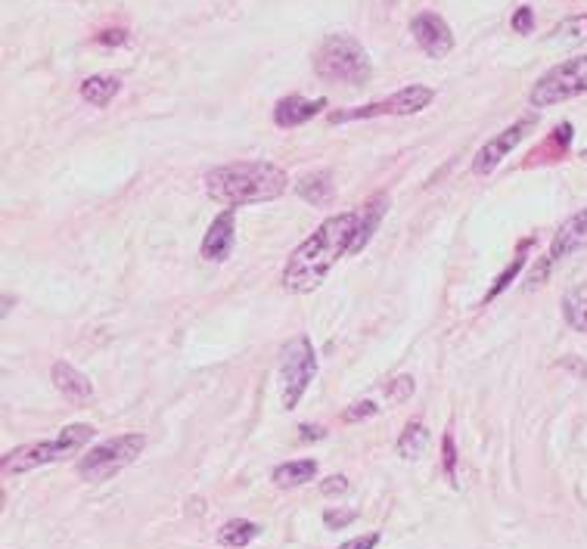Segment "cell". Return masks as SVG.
Masks as SVG:
<instances>
[{
  "instance_id": "cell-9",
  "label": "cell",
  "mask_w": 587,
  "mask_h": 549,
  "mask_svg": "<svg viewBox=\"0 0 587 549\" xmlns=\"http://www.w3.org/2000/svg\"><path fill=\"white\" fill-rule=\"evenodd\" d=\"M582 248H587V208H584V212H578L575 218H569L563 227H559V233L553 237L550 252H547L544 258L534 264L532 277H528V286H541L547 279V273H550L553 267L559 264V261L572 258V254L582 252Z\"/></svg>"
},
{
  "instance_id": "cell-8",
  "label": "cell",
  "mask_w": 587,
  "mask_h": 549,
  "mask_svg": "<svg viewBox=\"0 0 587 549\" xmlns=\"http://www.w3.org/2000/svg\"><path fill=\"white\" fill-rule=\"evenodd\" d=\"M435 100V90L426 84H410V87L398 90V94L386 96L380 103H367L361 109H345V112L330 115L332 124L342 121H364V119H382V115H416Z\"/></svg>"
},
{
  "instance_id": "cell-24",
  "label": "cell",
  "mask_w": 587,
  "mask_h": 549,
  "mask_svg": "<svg viewBox=\"0 0 587 549\" xmlns=\"http://www.w3.org/2000/svg\"><path fill=\"white\" fill-rule=\"evenodd\" d=\"M376 410H380V403L376 401H361V403H355V407L345 410L342 420L345 422H364V420H370V416H376Z\"/></svg>"
},
{
  "instance_id": "cell-4",
  "label": "cell",
  "mask_w": 587,
  "mask_h": 549,
  "mask_svg": "<svg viewBox=\"0 0 587 549\" xmlns=\"http://www.w3.org/2000/svg\"><path fill=\"white\" fill-rule=\"evenodd\" d=\"M90 437H94V426H88V422H71V426H65L54 441H38V444H25V447L10 450V453L4 456V462H0V472H4L6 478H13V475H22V472H31V469L47 466V462L65 460V456L88 447Z\"/></svg>"
},
{
  "instance_id": "cell-13",
  "label": "cell",
  "mask_w": 587,
  "mask_h": 549,
  "mask_svg": "<svg viewBox=\"0 0 587 549\" xmlns=\"http://www.w3.org/2000/svg\"><path fill=\"white\" fill-rule=\"evenodd\" d=\"M326 109V100H308V96H283V100L273 106V124L277 128H298V124L311 121L314 115H321Z\"/></svg>"
},
{
  "instance_id": "cell-2",
  "label": "cell",
  "mask_w": 587,
  "mask_h": 549,
  "mask_svg": "<svg viewBox=\"0 0 587 549\" xmlns=\"http://www.w3.org/2000/svg\"><path fill=\"white\" fill-rule=\"evenodd\" d=\"M289 178L273 162H233L205 174V193L227 208L258 205L286 193Z\"/></svg>"
},
{
  "instance_id": "cell-11",
  "label": "cell",
  "mask_w": 587,
  "mask_h": 549,
  "mask_svg": "<svg viewBox=\"0 0 587 549\" xmlns=\"http://www.w3.org/2000/svg\"><path fill=\"white\" fill-rule=\"evenodd\" d=\"M528 128H532V119H519L513 128H507V130H500L498 137H491V140L485 143V146L475 153V159H473V171L479 174V178H485V174H491L494 168L500 165V162L507 159V155L513 153V149L519 146L522 140H525V134H528Z\"/></svg>"
},
{
  "instance_id": "cell-15",
  "label": "cell",
  "mask_w": 587,
  "mask_h": 549,
  "mask_svg": "<svg viewBox=\"0 0 587 549\" xmlns=\"http://www.w3.org/2000/svg\"><path fill=\"white\" fill-rule=\"evenodd\" d=\"M386 212H389V195H373V199L364 205V212L357 214V237H355V243H351V254H357L361 252L364 245L370 243V237L376 233V227H380V220L386 218Z\"/></svg>"
},
{
  "instance_id": "cell-27",
  "label": "cell",
  "mask_w": 587,
  "mask_h": 549,
  "mask_svg": "<svg viewBox=\"0 0 587 549\" xmlns=\"http://www.w3.org/2000/svg\"><path fill=\"white\" fill-rule=\"evenodd\" d=\"M410 395H414V378H410V376H401V378H395V382H391V388H389L391 401H407Z\"/></svg>"
},
{
  "instance_id": "cell-6",
  "label": "cell",
  "mask_w": 587,
  "mask_h": 549,
  "mask_svg": "<svg viewBox=\"0 0 587 549\" xmlns=\"http://www.w3.org/2000/svg\"><path fill=\"white\" fill-rule=\"evenodd\" d=\"M587 94V54L584 56H572V60L553 65L550 71L534 81L532 94V106L544 109V106H557V103L575 100V96Z\"/></svg>"
},
{
  "instance_id": "cell-28",
  "label": "cell",
  "mask_w": 587,
  "mask_h": 549,
  "mask_svg": "<svg viewBox=\"0 0 587 549\" xmlns=\"http://www.w3.org/2000/svg\"><path fill=\"white\" fill-rule=\"evenodd\" d=\"M128 41V31L125 29H106L96 35V44H106V47H119V44Z\"/></svg>"
},
{
  "instance_id": "cell-10",
  "label": "cell",
  "mask_w": 587,
  "mask_h": 549,
  "mask_svg": "<svg viewBox=\"0 0 587 549\" xmlns=\"http://www.w3.org/2000/svg\"><path fill=\"white\" fill-rule=\"evenodd\" d=\"M410 35L420 44V50H426L432 60H441L454 50V31L439 12H416L410 19Z\"/></svg>"
},
{
  "instance_id": "cell-16",
  "label": "cell",
  "mask_w": 587,
  "mask_h": 549,
  "mask_svg": "<svg viewBox=\"0 0 587 549\" xmlns=\"http://www.w3.org/2000/svg\"><path fill=\"white\" fill-rule=\"evenodd\" d=\"M122 81L115 75H90L84 78L81 84V96L90 103V106H109V103L119 96Z\"/></svg>"
},
{
  "instance_id": "cell-25",
  "label": "cell",
  "mask_w": 587,
  "mask_h": 549,
  "mask_svg": "<svg viewBox=\"0 0 587 549\" xmlns=\"http://www.w3.org/2000/svg\"><path fill=\"white\" fill-rule=\"evenodd\" d=\"M355 519H357L355 509H332V512H326V515H323L326 528H332V531H339V528L351 525V521H355Z\"/></svg>"
},
{
  "instance_id": "cell-21",
  "label": "cell",
  "mask_w": 587,
  "mask_h": 549,
  "mask_svg": "<svg viewBox=\"0 0 587 549\" xmlns=\"http://www.w3.org/2000/svg\"><path fill=\"white\" fill-rule=\"evenodd\" d=\"M563 317L572 329L587 332V286L582 289H572L569 295L563 298Z\"/></svg>"
},
{
  "instance_id": "cell-18",
  "label": "cell",
  "mask_w": 587,
  "mask_h": 549,
  "mask_svg": "<svg viewBox=\"0 0 587 549\" xmlns=\"http://www.w3.org/2000/svg\"><path fill=\"white\" fill-rule=\"evenodd\" d=\"M298 195H302L305 202H311V205H326V202L332 199L330 174L314 171V174H308V178H302L298 180Z\"/></svg>"
},
{
  "instance_id": "cell-1",
  "label": "cell",
  "mask_w": 587,
  "mask_h": 549,
  "mask_svg": "<svg viewBox=\"0 0 587 549\" xmlns=\"http://www.w3.org/2000/svg\"><path fill=\"white\" fill-rule=\"evenodd\" d=\"M357 214H332L326 218L296 252L289 254L283 267V286L296 295L314 292L326 279V273L336 267L342 254H351V243L357 237Z\"/></svg>"
},
{
  "instance_id": "cell-14",
  "label": "cell",
  "mask_w": 587,
  "mask_h": 549,
  "mask_svg": "<svg viewBox=\"0 0 587 549\" xmlns=\"http://www.w3.org/2000/svg\"><path fill=\"white\" fill-rule=\"evenodd\" d=\"M50 378H54V385L60 388V395L69 397V401H90V395H94L88 376H84V372H78L75 366H69L65 361L54 363V370H50Z\"/></svg>"
},
{
  "instance_id": "cell-12",
  "label": "cell",
  "mask_w": 587,
  "mask_h": 549,
  "mask_svg": "<svg viewBox=\"0 0 587 549\" xmlns=\"http://www.w3.org/2000/svg\"><path fill=\"white\" fill-rule=\"evenodd\" d=\"M233 227H237V220H233V208H227V212H221L218 218L212 220V227H208L205 239H202V258L205 261H227V254L233 252Z\"/></svg>"
},
{
  "instance_id": "cell-23",
  "label": "cell",
  "mask_w": 587,
  "mask_h": 549,
  "mask_svg": "<svg viewBox=\"0 0 587 549\" xmlns=\"http://www.w3.org/2000/svg\"><path fill=\"white\" fill-rule=\"evenodd\" d=\"M441 469H445L448 478L457 475V444L451 431H445V437H441Z\"/></svg>"
},
{
  "instance_id": "cell-7",
  "label": "cell",
  "mask_w": 587,
  "mask_h": 549,
  "mask_svg": "<svg viewBox=\"0 0 587 549\" xmlns=\"http://www.w3.org/2000/svg\"><path fill=\"white\" fill-rule=\"evenodd\" d=\"M314 376H317V354L311 348V338L296 336L283 348V357H280V397H283L286 410H292L302 401Z\"/></svg>"
},
{
  "instance_id": "cell-32",
  "label": "cell",
  "mask_w": 587,
  "mask_h": 549,
  "mask_svg": "<svg viewBox=\"0 0 587 549\" xmlns=\"http://www.w3.org/2000/svg\"><path fill=\"white\" fill-rule=\"evenodd\" d=\"M582 159H584V162H587V149H584V153H582Z\"/></svg>"
},
{
  "instance_id": "cell-31",
  "label": "cell",
  "mask_w": 587,
  "mask_h": 549,
  "mask_svg": "<svg viewBox=\"0 0 587 549\" xmlns=\"http://www.w3.org/2000/svg\"><path fill=\"white\" fill-rule=\"evenodd\" d=\"M326 437V428L321 426H302V441H321Z\"/></svg>"
},
{
  "instance_id": "cell-30",
  "label": "cell",
  "mask_w": 587,
  "mask_h": 549,
  "mask_svg": "<svg viewBox=\"0 0 587 549\" xmlns=\"http://www.w3.org/2000/svg\"><path fill=\"white\" fill-rule=\"evenodd\" d=\"M376 544H380V534L370 531V534H364V537L348 540V544H342L339 549H376Z\"/></svg>"
},
{
  "instance_id": "cell-20",
  "label": "cell",
  "mask_w": 587,
  "mask_h": 549,
  "mask_svg": "<svg viewBox=\"0 0 587 549\" xmlns=\"http://www.w3.org/2000/svg\"><path fill=\"white\" fill-rule=\"evenodd\" d=\"M256 537H258V525H252V521H246V519H231V521H227V525L218 531V540H221V544H224V546H233V549L249 546Z\"/></svg>"
},
{
  "instance_id": "cell-26",
  "label": "cell",
  "mask_w": 587,
  "mask_h": 549,
  "mask_svg": "<svg viewBox=\"0 0 587 549\" xmlns=\"http://www.w3.org/2000/svg\"><path fill=\"white\" fill-rule=\"evenodd\" d=\"M513 31H519V35L534 31V10L532 6H519V10L513 12Z\"/></svg>"
},
{
  "instance_id": "cell-29",
  "label": "cell",
  "mask_w": 587,
  "mask_h": 549,
  "mask_svg": "<svg viewBox=\"0 0 587 549\" xmlns=\"http://www.w3.org/2000/svg\"><path fill=\"white\" fill-rule=\"evenodd\" d=\"M321 490H323L326 496H339V494H345V490H348V478H345V475H332V478L323 481Z\"/></svg>"
},
{
  "instance_id": "cell-5",
  "label": "cell",
  "mask_w": 587,
  "mask_h": 549,
  "mask_svg": "<svg viewBox=\"0 0 587 549\" xmlns=\"http://www.w3.org/2000/svg\"><path fill=\"white\" fill-rule=\"evenodd\" d=\"M143 447H147V437L143 435L109 437V441H103L100 447H94L90 453L81 456V462H78V475H81L84 481H90V485H96V481H109V478H115L125 466H130V462L143 453Z\"/></svg>"
},
{
  "instance_id": "cell-22",
  "label": "cell",
  "mask_w": 587,
  "mask_h": 549,
  "mask_svg": "<svg viewBox=\"0 0 587 549\" xmlns=\"http://www.w3.org/2000/svg\"><path fill=\"white\" fill-rule=\"evenodd\" d=\"M525 248H528V245H525ZM525 248H522V252L516 254V258H513V264H510V267H507V270H504V273H500V277H498V279H494V286H491V289H488V295H485V298H488V302H491V298H498V295H500V292H504V289H507V286H510V283H513V279H516V277H519V270H522V264H525Z\"/></svg>"
},
{
  "instance_id": "cell-3",
  "label": "cell",
  "mask_w": 587,
  "mask_h": 549,
  "mask_svg": "<svg viewBox=\"0 0 587 549\" xmlns=\"http://www.w3.org/2000/svg\"><path fill=\"white\" fill-rule=\"evenodd\" d=\"M314 71L323 81L348 84V87H364L373 75V65L357 37L345 35V31H332L326 35L314 50Z\"/></svg>"
},
{
  "instance_id": "cell-17",
  "label": "cell",
  "mask_w": 587,
  "mask_h": 549,
  "mask_svg": "<svg viewBox=\"0 0 587 549\" xmlns=\"http://www.w3.org/2000/svg\"><path fill=\"white\" fill-rule=\"evenodd\" d=\"M311 478H317V462L314 460L283 462V466L273 469V481H277L280 487H302V485H308Z\"/></svg>"
},
{
  "instance_id": "cell-19",
  "label": "cell",
  "mask_w": 587,
  "mask_h": 549,
  "mask_svg": "<svg viewBox=\"0 0 587 549\" xmlns=\"http://www.w3.org/2000/svg\"><path fill=\"white\" fill-rule=\"evenodd\" d=\"M426 444H429V428L423 426L420 420H414V422H407V428L398 437V453L407 456V460H416V456L426 450Z\"/></svg>"
}]
</instances>
